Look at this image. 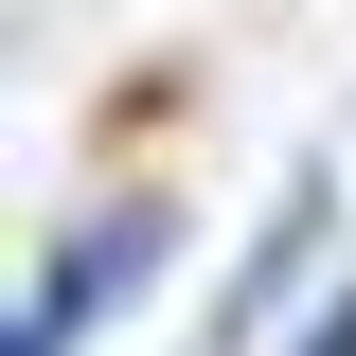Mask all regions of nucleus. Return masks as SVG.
Masks as SVG:
<instances>
[{"label": "nucleus", "mask_w": 356, "mask_h": 356, "mask_svg": "<svg viewBox=\"0 0 356 356\" xmlns=\"http://www.w3.org/2000/svg\"><path fill=\"white\" fill-rule=\"evenodd\" d=\"M161 250H178V214H161V178H143V196H107V214H89L72 250L36 267V303H18V356H89L125 285H161Z\"/></svg>", "instance_id": "obj_1"}, {"label": "nucleus", "mask_w": 356, "mask_h": 356, "mask_svg": "<svg viewBox=\"0 0 356 356\" xmlns=\"http://www.w3.org/2000/svg\"><path fill=\"white\" fill-rule=\"evenodd\" d=\"M303 285H339V161H303L285 196H267V232H250V267H232V303H214V339L196 356H232L250 321H285Z\"/></svg>", "instance_id": "obj_2"}, {"label": "nucleus", "mask_w": 356, "mask_h": 356, "mask_svg": "<svg viewBox=\"0 0 356 356\" xmlns=\"http://www.w3.org/2000/svg\"><path fill=\"white\" fill-rule=\"evenodd\" d=\"M285 356H356V285H321V321H303Z\"/></svg>", "instance_id": "obj_3"}]
</instances>
